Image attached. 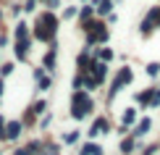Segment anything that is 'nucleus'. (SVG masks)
I'll use <instances>...</instances> for the list:
<instances>
[{
  "label": "nucleus",
  "instance_id": "nucleus-27",
  "mask_svg": "<svg viewBox=\"0 0 160 155\" xmlns=\"http://www.w3.org/2000/svg\"><path fill=\"white\" fill-rule=\"evenodd\" d=\"M48 5H52V8H55V5H58V0H48Z\"/></svg>",
  "mask_w": 160,
  "mask_h": 155
},
{
  "label": "nucleus",
  "instance_id": "nucleus-4",
  "mask_svg": "<svg viewBox=\"0 0 160 155\" xmlns=\"http://www.w3.org/2000/svg\"><path fill=\"white\" fill-rule=\"evenodd\" d=\"M108 129H110V126H108V121H105V118H97L95 124H92V129H89V137H97V134H105Z\"/></svg>",
  "mask_w": 160,
  "mask_h": 155
},
{
  "label": "nucleus",
  "instance_id": "nucleus-12",
  "mask_svg": "<svg viewBox=\"0 0 160 155\" xmlns=\"http://www.w3.org/2000/svg\"><path fill=\"white\" fill-rule=\"evenodd\" d=\"M37 79H39V90H48L50 87V76H45L42 71H37Z\"/></svg>",
  "mask_w": 160,
  "mask_h": 155
},
{
  "label": "nucleus",
  "instance_id": "nucleus-13",
  "mask_svg": "<svg viewBox=\"0 0 160 155\" xmlns=\"http://www.w3.org/2000/svg\"><path fill=\"white\" fill-rule=\"evenodd\" d=\"M52 66H55V48L45 55V69H52Z\"/></svg>",
  "mask_w": 160,
  "mask_h": 155
},
{
  "label": "nucleus",
  "instance_id": "nucleus-10",
  "mask_svg": "<svg viewBox=\"0 0 160 155\" xmlns=\"http://www.w3.org/2000/svg\"><path fill=\"white\" fill-rule=\"evenodd\" d=\"M95 5H97V11H100V13H108V11L113 8V0H97Z\"/></svg>",
  "mask_w": 160,
  "mask_h": 155
},
{
  "label": "nucleus",
  "instance_id": "nucleus-3",
  "mask_svg": "<svg viewBox=\"0 0 160 155\" xmlns=\"http://www.w3.org/2000/svg\"><path fill=\"white\" fill-rule=\"evenodd\" d=\"M34 37L37 39H42V42H52V32L48 29V26H45L42 21H39L37 18V29H34Z\"/></svg>",
  "mask_w": 160,
  "mask_h": 155
},
{
  "label": "nucleus",
  "instance_id": "nucleus-5",
  "mask_svg": "<svg viewBox=\"0 0 160 155\" xmlns=\"http://www.w3.org/2000/svg\"><path fill=\"white\" fill-rule=\"evenodd\" d=\"M39 21H42V24L52 32V34H55V29H58V18L52 16V13H42V16H39Z\"/></svg>",
  "mask_w": 160,
  "mask_h": 155
},
{
  "label": "nucleus",
  "instance_id": "nucleus-19",
  "mask_svg": "<svg viewBox=\"0 0 160 155\" xmlns=\"http://www.w3.org/2000/svg\"><path fill=\"white\" fill-rule=\"evenodd\" d=\"M0 139H8V124L0 118Z\"/></svg>",
  "mask_w": 160,
  "mask_h": 155
},
{
  "label": "nucleus",
  "instance_id": "nucleus-25",
  "mask_svg": "<svg viewBox=\"0 0 160 155\" xmlns=\"http://www.w3.org/2000/svg\"><path fill=\"white\" fill-rule=\"evenodd\" d=\"M45 155H58V150H55V147H48V150H45Z\"/></svg>",
  "mask_w": 160,
  "mask_h": 155
},
{
  "label": "nucleus",
  "instance_id": "nucleus-17",
  "mask_svg": "<svg viewBox=\"0 0 160 155\" xmlns=\"http://www.w3.org/2000/svg\"><path fill=\"white\" fill-rule=\"evenodd\" d=\"M76 139H79V132H68V134H66V137H63V142H68V145H74Z\"/></svg>",
  "mask_w": 160,
  "mask_h": 155
},
{
  "label": "nucleus",
  "instance_id": "nucleus-14",
  "mask_svg": "<svg viewBox=\"0 0 160 155\" xmlns=\"http://www.w3.org/2000/svg\"><path fill=\"white\" fill-rule=\"evenodd\" d=\"M134 121H137V113H134V111H126V113H123V126H131Z\"/></svg>",
  "mask_w": 160,
  "mask_h": 155
},
{
  "label": "nucleus",
  "instance_id": "nucleus-24",
  "mask_svg": "<svg viewBox=\"0 0 160 155\" xmlns=\"http://www.w3.org/2000/svg\"><path fill=\"white\" fill-rule=\"evenodd\" d=\"M13 155H32V150H29V147H26V150H16Z\"/></svg>",
  "mask_w": 160,
  "mask_h": 155
},
{
  "label": "nucleus",
  "instance_id": "nucleus-15",
  "mask_svg": "<svg viewBox=\"0 0 160 155\" xmlns=\"http://www.w3.org/2000/svg\"><path fill=\"white\" fill-rule=\"evenodd\" d=\"M32 111H34L37 116H42V113L48 111V103H45V100H39V103H34V108H32Z\"/></svg>",
  "mask_w": 160,
  "mask_h": 155
},
{
  "label": "nucleus",
  "instance_id": "nucleus-29",
  "mask_svg": "<svg viewBox=\"0 0 160 155\" xmlns=\"http://www.w3.org/2000/svg\"><path fill=\"white\" fill-rule=\"evenodd\" d=\"M158 97H160V92H158Z\"/></svg>",
  "mask_w": 160,
  "mask_h": 155
},
{
  "label": "nucleus",
  "instance_id": "nucleus-22",
  "mask_svg": "<svg viewBox=\"0 0 160 155\" xmlns=\"http://www.w3.org/2000/svg\"><path fill=\"white\" fill-rule=\"evenodd\" d=\"M11 71H13V66H11V63H5V66H3V69H0V76H8V74H11Z\"/></svg>",
  "mask_w": 160,
  "mask_h": 155
},
{
  "label": "nucleus",
  "instance_id": "nucleus-1",
  "mask_svg": "<svg viewBox=\"0 0 160 155\" xmlns=\"http://www.w3.org/2000/svg\"><path fill=\"white\" fill-rule=\"evenodd\" d=\"M89 111H92V100L87 97L84 92H74V100H71V116H74V118H84Z\"/></svg>",
  "mask_w": 160,
  "mask_h": 155
},
{
  "label": "nucleus",
  "instance_id": "nucleus-20",
  "mask_svg": "<svg viewBox=\"0 0 160 155\" xmlns=\"http://www.w3.org/2000/svg\"><path fill=\"white\" fill-rule=\"evenodd\" d=\"M147 74H150V76L160 74V63H147Z\"/></svg>",
  "mask_w": 160,
  "mask_h": 155
},
{
  "label": "nucleus",
  "instance_id": "nucleus-8",
  "mask_svg": "<svg viewBox=\"0 0 160 155\" xmlns=\"http://www.w3.org/2000/svg\"><path fill=\"white\" fill-rule=\"evenodd\" d=\"M21 134V121H11L8 124V139H16Z\"/></svg>",
  "mask_w": 160,
  "mask_h": 155
},
{
  "label": "nucleus",
  "instance_id": "nucleus-16",
  "mask_svg": "<svg viewBox=\"0 0 160 155\" xmlns=\"http://www.w3.org/2000/svg\"><path fill=\"white\" fill-rule=\"evenodd\" d=\"M131 147H134V139H123V142H121V152H131Z\"/></svg>",
  "mask_w": 160,
  "mask_h": 155
},
{
  "label": "nucleus",
  "instance_id": "nucleus-2",
  "mask_svg": "<svg viewBox=\"0 0 160 155\" xmlns=\"http://www.w3.org/2000/svg\"><path fill=\"white\" fill-rule=\"evenodd\" d=\"M131 76H134V74H131V69H129V66H126V69H121V71H118V79H116V82H113V87H110V97L116 95V92L121 90L123 84H129V82H131Z\"/></svg>",
  "mask_w": 160,
  "mask_h": 155
},
{
  "label": "nucleus",
  "instance_id": "nucleus-23",
  "mask_svg": "<svg viewBox=\"0 0 160 155\" xmlns=\"http://www.w3.org/2000/svg\"><path fill=\"white\" fill-rule=\"evenodd\" d=\"M110 58H113L110 50H100V60H110Z\"/></svg>",
  "mask_w": 160,
  "mask_h": 155
},
{
  "label": "nucleus",
  "instance_id": "nucleus-9",
  "mask_svg": "<svg viewBox=\"0 0 160 155\" xmlns=\"http://www.w3.org/2000/svg\"><path fill=\"white\" fill-rule=\"evenodd\" d=\"M82 155H102V147H97V145H84Z\"/></svg>",
  "mask_w": 160,
  "mask_h": 155
},
{
  "label": "nucleus",
  "instance_id": "nucleus-11",
  "mask_svg": "<svg viewBox=\"0 0 160 155\" xmlns=\"http://www.w3.org/2000/svg\"><path fill=\"white\" fill-rule=\"evenodd\" d=\"M16 39H29V29H26V24H18L16 26Z\"/></svg>",
  "mask_w": 160,
  "mask_h": 155
},
{
  "label": "nucleus",
  "instance_id": "nucleus-6",
  "mask_svg": "<svg viewBox=\"0 0 160 155\" xmlns=\"http://www.w3.org/2000/svg\"><path fill=\"white\" fill-rule=\"evenodd\" d=\"M92 76H95L97 79V82H102V79H105V60H97V63H92Z\"/></svg>",
  "mask_w": 160,
  "mask_h": 155
},
{
  "label": "nucleus",
  "instance_id": "nucleus-26",
  "mask_svg": "<svg viewBox=\"0 0 160 155\" xmlns=\"http://www.w3.org/2000/svg\"><path fill=\"white\" fill-rule=\"evenodd\" d=\"M155 150H158V147H150V150H144L142 155H155Z\"/></svg>",
  "mask_w": 160,
  "mask_h": 155
},
{
  "label": "nucleus",
  "instance_id": "nucleus-28",
  "mask_svg": "<svg viewBox=\"0 0 160 155\" xmlns=\"http://www.w3.org/2000/svg\"><path fill=\"white\" fill-rule=\"evenodd\" d=\"M0 97H3V79H0Z\"/></svg>",
  "mask_w": 160,
  "mask_h": 155
},
{
  "label": "nucleus",
  "instance_id": "nucleus-18",
  "mask_svg": "<svg viewBox=\"0 0 160 155\" xmlns=\"http://www.w3.org/2000/svg\"><path fill=\"white\" fill-rule=\"evenodd\" d=\"M152 26H155V24H152L150 18H144V21H142V34H150V32H152Z\"/></svg>",
  "mask_w": 160,
  "mask_h": 155
},
{
  "label": "nucleus",
  "instance_id": "nucleus-7",
  "mask_svg": "<svg viewBox=\"0 0 160 155\" xmlns=\"http://www.w3.org/2000/svg\"><path fill=\"white\" fill-rule=\"evenodd\" d=\"M150 126H152V121H150V118H142V121L137 124V129H134V137H144V134L150 132Z\"/></svg>",
  "mask_w": 160,
  "mask_h": 155
},
{
  "label": "nucleus",
  "instance_id": "nucleus-21",
  "mask_svg": "<svg viewBox=\"0 0 160 155\" xmlns=\"http://www.w3.org/2000/svg\"><path fill=\"white\" fill-rule=\"evenodd\" d=\"M89 16H92V8L87 5V8L82 11V24H87V21H89Z\"/></svg>",
  "mask_w": 160,
  "mask_h": 155
}]
</instances>
